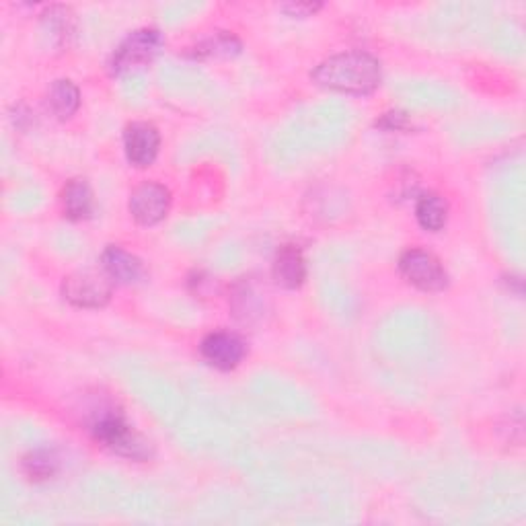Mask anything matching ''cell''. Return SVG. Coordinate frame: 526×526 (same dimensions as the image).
I'll return each instance as SVG.
<instances>
[{
  "label": "cell",
  "instance_id": "ba28073f",
  "mask_svg": "<svg viewBox=\"0 0 526 526\" xmlns=\"http://www.w3.org/2000/svg\"><path fill=\"white\" fill-rule=\"evenodd\" d=\"M200 354L210 366L218 370H233L243 362L247 346L237 333L212 331L202 340Z\"/></svg>",
  "mask_w": 526,
  "mask_h": 526
},
{
  "label": "cell",
  "instance_id": "4fadbf2b",
  "mask_svg": "<svg viewBox=\"0 0 526 526\" xmlns=\"http://www.w3.org/2000/svg\"><path fill=\"white\" fill-rule=\"evenodd\" d=\"M233 311L239 321L251 325L263 319V313H266V298L255 288V284H239L233 296Z\"/></svg>",
  "mask_w": 526,
  "mask_h": 526
},
{
  "label": "cell",
  "instance_id": "9c48e42d",
  "mask_svg": "<svg viewBox=\"0 0 526 526\" xmlns=\"http://www.w3.org/2000/svg\"><path fill=\"white\" fill-rule=\"evenodd\" d=\"M272 278L284 290H296L305 284L307 261L300 247L284 245L278 249L272 266Z\"/></svg>",
  "mask_w": 526,
  "mask_h": 526
},
{
  "label": "cell",
  "instance_id": "e0dca14e",
  "mask_svg": "<svg viewBox=\"0 0 526 526\" xmlns=\"http://www.w3.org/2000/svg\"><path fill=\"white\" fill-rule=\"evenodd\" d=\"M42 17H44V23H46L48 31L52 33V37L58 44L68 42V37L74 31V21H72L74 15L70 13V9H66V7H50Z\"/></svg>",
  "mask_w": 526,
  "mask_h": 526
},
{
  "label": "cell",
  "instance_id": "ac0fdd59",
  "mask_svg": "<svg viewBox=\"0 0 526 526\" xmlns=\"http://www.w3.org/2000/svg\"><path fill=\"white\" fill-rule=\"evenodd\" d=\"M379 128L383 130H405L409 128V118L407 114H403V111L399 109H393V111H387V114H383V118L377 122Z\"/></svg>",
  "mask_w": 526,
  "mask_h": 526
},
{
  "label": "cell",
  "instance_id": "8fae6325",
  "mask_svg": "<svg viewBox=\"0 0 526 526\" xmlns=\"http://www.w3.org/2000/svg\"><path fill=\"white\" fill-rule=\"evenodd\" d=\"M64 214L70 220H87L93 214V190L87 179H70L62 194Z\"/></svg>",
  "mask_w": 526,
  "mask_h": 526
},
{
  "label": "cell",
  "instance_id": "d6986e66",
  "mask_svg": "<svg viewBox=\"0 0 526 526\" xmlns=\"http://www.w3.org/2000/svg\"><path fill=\"white\" fill-rule=\"evenodd\" d=\"M321 3H288L282 5V11L290 17H311L317 11H321Z\"/></svg>",
  "mask_w": 526,
  "mask_h": 526
},
{
  "label": "cell",
  "instance_id": "7a4b0ae2",
  "mask_svg": "<svg viewBox=\"0 0 526 526\" xmlns=\"http://www.w3.org/2000/svg\"><path fill=\"white\" fill-rule=\"evenodd\" d=\"M93 438L111 453L128 461H148L153 457V444H150L128 420L120 409H101L91 420Z\"/></svg>",
  "mask_w": 526,
  "mask_h": 526
},
{
  "label": "cell",
  "instance_id": "5bb4252c",
  "mask_svg": "<svg viewBox=\"0 0 526 526\" xmlns=\"http://www.w3.org/2000/svg\"><path fill=\"white\" fill-rule=\"evenodd\" d=\"M21 467H23V473L29 481L42 483V481H50L52 477L58 475L60 459L54 450L37 448V450H31V453H27L23 457Z\"/></svg>",
  "mask_w": 526,
  "mask_h": 526
},
{
  "label": "cell",
  "instance_id": "8992f818",
  "mask_svg": "<svg viewBox=\"0 0 526 526\" xmlns=\"http://www.w3.org/2000/svg\"><path fill=\"white\" fill-rule=\"evenodd\" d=\"M132 218L142 227H155L163 222L171 208V192L163 183L146 181L130 194L128 202Z\"/></svg>",
  "mask_w": 526,
  "mask_h": 526
},
{
  "label": "cell",
  "instance_id": "9a60e30c",
  "mask_svg": "<svg viewBox=\"0 0 526 526\" xmlns=\"http://www.w3.org/2000/svg\"><path fill=\"white\" fill-rule=\"evenodd\" d=\"M416 218L420 227L430 233H438L446 227L448 204L438 194H424L416 204Z\"/></svg>",
  "mask_w": 526,
  "mask_h": 526
},
{
  "label": "cell",
  "instance_id": "5b68a950",
  "mask_svg": "<svg viewBox=\"0 0 526 526\" xmlns=\"http://www.w3.org/2000/svg\"><path fill=\"white\" fill-rule=\"evenodd\" d=\"M114 282L107 278V274H97L91 270L74 272L64 278L62 294L72 307L79 309H101L109 303Z\"/></svg>",
  "mask_w": 526,
  "mask_h": 526
},
{
  "label": "cell",
  "instance_id": "30bf717a",
  "mask_svg": "<svg viewBox=\"0 0 526 526\" xmlns=\"http://www.w3.org/2000/svg\"><path fill=\"white\" fill-rule=\"evenodd\" d=\"M101 268L114 284H136L144 276L142 261L122 249L120 245H109L101 253Z\"/></svg>",
  "mask_w": 526,
  "mask_h": 526
},
{
  "label": "cell",
  "instance_id": "3957f363",
  "mask_svg": "<svg viewBox=\"0 0 526 526\" xmlns=\"http://www.w3.org/2000/svg\"><path fill=\"white\" fill-rule=\"evenodd\" d=\"M163 46L165 40L159 29L155 27L134 29L124 37L122 44L116 48L114 56H111L109 70L114 77H124L128 72L140 70L159 56Z\"/></svg>",
  "mask_w": 526,
  "mask_h": 526
},
{
  "label": "cell",
  "instance_id": "277c9868",
  "mask_svg": "<svg viewBox=\"0 0 526 526\" xmlns=\"http://www.w3.org/2000/svg\"><path fill=\"white\" fill-rule=\"evenodd\" d=\"M401 276L422 292H442L448 286V272L442 261L426 249H407L399 257Z\"/></svg>",
  "mask_w": 526,
  "mask_h": 526
},
{
  "label": "cell",
  "instance_id": "52a82bcc",
  "mask_svg": "<svg viewBox=\"0 0 526 526\" xmlns=\"http://www.w3.org/2000/svg\"><path fill=\"white\" fill-rule=\"evenodd\" d=\"M161 148V134L155 124L132 122L124 130V150L132 167L144 169L155 163Z\"/></svg>",
  "mask_w": 526,
  "mask_h": 526
},
{
  "label": "cell",
  "instance_id": "2e32d148",
  "mask_svg": "<svg viewBox=\"0 0 526 526\" xmlns=\"http://www.w3.org/2000/svg\"><path fill=\"white\" fill-rule=\"evenodd\" d=\"M241 52V42L229 31H214L196 44V58H233Z\"/></svg>",
  "mask_w": 526,
  "mask_h": 526
},
{
  "label": "cell",
  "instance_id": "6da1fadb",
  "mask_svg": "<svg viewBox=\"0 0 526 526\" xmlns=\"http://www.w3.org/2000/svg\"><path fill=\"white\" fill-rule=\"evenodd\" d=\"M311 79L323 89L364 97L381 87L383 68L381 62L372 54L362 50H350L323 60L311 72Z\"/></svg>",
  "mask_w": 526,
  "mask_h": 526
},
{
  "label": "cell",
  "instance_id": "7c38bea8",
  "mask_svg": "<svg viewBox=\"0 0 526 526\" xmlns=\"http://www.w3.org/2000/svg\"><path fill=\"white\" fill-rule=\"evenodd\" d=\"M48 105L58 120H70L81 107V91L68 79H58L48 91Z\"/></svg>",
  "mask_w": 526,
  "mask_h": 526
}]
</instances>
